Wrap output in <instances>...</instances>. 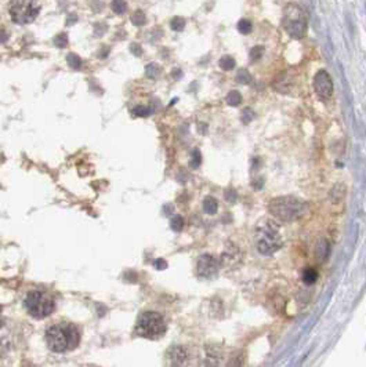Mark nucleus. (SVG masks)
Returning a JSON list of instances; mask_svg holds the SVG:
<instances>
[{"instance_id": "f257e3e1", "label": "nucleus", "mask_w": 366, "mask_h": 367, "mask_svg": "<svg viewBox=\"0 0 366 367\" xmlns=\"http://www.w3.org/2000/svg\"><path fill=\"white\" fill-rule=\"evenodd\" d=\"M46 340L49 348L54 352H65L74 349L79 344L80 334L72 323H58L50 326L46 331Z\"/></svg>"}, {"instance_id": "f03ea898", "label": "nucleus", "mask_w": 366, "mask_h": 367, "mask_svg": "<svg viewBox=\"0 0 366 367\" xmlns=\"http://www.w3.org/2000/svg\"><path fill=\"white\" fill-rule=\"evenodd\" d=\"M268 210L277 220H281L284 222H291L304 216L307 204L297 197L282 196L272 199L268 204Z\"/></svg>"}, {"instance_id": "7ed1b4c3", "label": "nucleus", "mask_w": 366, "mask_h": 367, "mask_svg": "<svg viewBox=\"0 0 366 367\" xmlns=\"http://www.w3.org/2000/svg\"><path fill=\"white\" fill-rule=\"evenodd\" d=\"M256 246L262 255H271L282 246V238L279 235L278 225L272 221L262 222L256 229Z\"/></svg>"}, {"instance_id": "20e7f679", "label": "nucleus", "mask_w": 366, "mask_h": 367, "mask_svg": "<svg viewBox=\"0 0 366 367\" xmlns=\"http://www.w3.org/2000/svg\"><path fill=\"white\" fill-rule=\"evenodd\" d=\"M135 334L148 340H157L166 333V323L157 312H144L135 324Z\"/></svg>"}, {"instance_id": "39448f33", "label": "nucleus", "mask_w": 366, "mask_h": 367, "mask_svg": "<svg viewBox=\"0 0 366 367\" xmlns=\"http://www.w3.org/2000/svg\"><path fill=\"white\" fill-rule=\"evenodd\" d=\"M284 28L290 35L291 38L300 39L306 35L307 32V18L303 8L296 4H289L285 8L284 13Z\"/></svg>"}, {"instance_id": "423d86ee", "label": "nucleus", "mask_w": 366, "mask_h": 367, "mask_svg": "<svg viewBox=\"0 0 366 367\" xmlns=\"http://www.w3.org/2000/svg\"><path fill=\"white\" fill-rule=\"evenodd\" d=\"M25 308L30 316L36 319H43L52 314L55 304L52 297H49L45 293L35 290V292L28 293L25 298Z\"/></svg>"}, {"instance_id": "0eeeda50", "label": "nucleus", "mask_w": 366, "mask_h": 367, "mask_svg": "<svg viewBox=\"0 0 366 367\" xmlns=\"http://www.w3.org/2000/svg\"><path fill=\"white\" fill-rule=\"evenodd\" d=\"M40 11V4L36 1H13L10 6V17L15 24H30L35 21Z\"/></svg>"}, {"instance_id": "6e6552de", "label": "nucleus", "mask_w": 366, "mask_h": 367, "mask_svg": "<svg viewBox=\"0 0 366 367\" xmlns=\"http://www.w3.org/2000/svg\"><path fill=\"white\" fill-rule=\"evenodd\" d=\"M218 269H220V264L213 255L203 254L199 257L198 264H196V270L199 276L205 279H211L218 273Z\"/></svg>"}, {"instance_id": "1a4fd4ad", "label": "nucleus", "mask_w": 366, "mask_h": 367, "mask_svg": "<svg viewBox=\"0 0 366 367\" xmlns=\"http://www.w3.org/2000/svg\"><path fill=\"white\" fill-rule=\"evenodd\" d=\"M314 90L322 98L328 99L333 94V82L326 71H319L314 77Z\"/></svg>"}, {"instance_id": "9d476101", "label": "nucleus", "mask_w": 366, "mask_h": 367, "mask_svg": "<svg viewBox=\"0 0 366 367\" xmlns=\"http://www.w3.org/2000/svg\"><path fill=\"white\" fill-rule=\"evenodd\" d=\"M167 359L172 367H184L189 359V352L185 346L176 345V346H172L170 351L167 352Z\"/></svg>"}, {"instance_id": "9b49d317", "label": "nucleus", "mask_w": 366, "mask_h": 367, "mask_svg": "<svg viewBox=\"0 0 366 367\" xmlns=\"http://www.w3.org/2000/svg\"><path fill=\"white\" fill-rule=\"evenodd\" d=\"M329 253H330V247L326 240H321L316 246V255L319 258V261H325L328 258Z\"/></svg>"}, {"instance_id": "f8f14e48", "label": "nucleus", "mask_w": 366, "mask_h": 367, "mask_svg": "<svg viewBox=\"0 0 366 367\" xmlns=\"http://www.w3.org/2000/svg\"><path fill=\"white\" fill-rule=\"evenodd\" d=\"M217 209H218V203H217L214 197L208 196L203 200V210H205V213H208V214H216Z\"/></svg>"}, {"instance_id": "ddd939ff", "label": "nucleus", "mask_w": 366, "mask_h": 367, "mask_svg": "<svg viewBox=\"0 0 366 367\" xmlns=\"http://www.w3.org/2000/svg\"><path fill=\"white\" fill-rule=\"evenodd\" d=\"M225 367H245V355L242 352L234 353L231 359L227 362Z\"/></svg>"}, {"instance_id": "4468645a", "label": "nucleus", "mask_w": 366, "mask_h": 367, "mask_svg": "<svg viewBox=\"0 0 366 367\" xmlns=\"http://www.w3.org/2000/svg\"><path fill=\"white\" fill-rule=\"evenodd\" d=\"M318 279V272L314 269V268H307L303 272V282L306 285H314Z\"/></svg>"}, {"instance_id": "2eb2a0df", "label": "nucleus", "mask_w": 366, "mask_h": 367, "mask_svg": "<svg viewBox=\"0 0 366 367\" xmlns=\"http://www.w3.org/2000/svg\"><path fill=\"white\" fill-rule=\"evenodd\" d=\"M225 101H227V104L231 105V106H236V105H239L240 102H242V96H240L239 91L232 90L228 93Z\"/></svg>"}, {"instance_id": "dca6fc26", "label": "nucleus", "mask_w": 366, "mask_h": 367, "mask_svg": "<svg viewBox=\"0 0 366 367\" xmlns=\"http://www.w3.org/2000/svg\"><path fill=\"white\" fill-rule=\"evenodd\" d=\"M218 65H220L221 69H224V71H231V69L235 68V60L232 58L231 55H224V57L220 58Z\"/></svg>"}, {"instance_id": "f3484780", "label": "nucleus", "mask_w": 366, "mask_h": 367, "mask_svg": "<svg viewBox=\"0 0 366 367\" xmlns=\"http://www.w3.org/2000/svg\"><path fill=\"white\" fill-rule=\"evenodd\" d=\"M236 80L242 84H250L252 83V75L249 73L246 69H239L236 73Z\"/></svg>"}, {"instance_id": "a211bd4d", "label": "nucleus", "mask_w": 366, "mask_h": 367, "mask_svg": "<svg viewBox=\"0 0 366 367\" xmlns=\"http://www.w3.org/2000/svg\"><path fill=\"white\" fill-rule=\"evenodd\" d=\"M131 113L135 118H147L152 113V109L148 108V106H135L134 109L131 111Z\"/></svg>"}, {"instance_id": "6ab92c4d", "label": "nucleus", "mask_w": 366, "mask_h": 367, "mask_svg": "<svg viewBox=\"0 0 366 367\" xmlns=\"http://www.w3.org/2000/svg\"><path fill=\"white\" fill-rule=\"evenodd\" d=\"M252 29H253V25H252V23L249 20H240L239 23H238V30H239L242 35L250 33Z\"/></svg>"}, {"instance_id": "aec40b11", "label": "nucleus", "mask_w": 366, "mask_h": 367, "mask_svg": "<svg viewBox=\"0 0 366 367\" xmlns=\"http://www.w3.org/2000/svg\"><path fill=\"white\" fill-rule=\"evenodd\" d=\"M67 61L68 64L71 65V68H74V69H80V65H82V60L74 54V52H69L67 55Z\"/></svg>"}, {"instance_id": "412c9836", "label": "nucleus", "mask_w": 366, "mask_h": 367, "mask_svg": "<svg viewBox=\"0 0 366 367\" xmlns=\"http://www.w3.org/2000/svg\"><path fill=\"white\" fill-rule=\"evenodd\" d=\"M170 226H172V229L174 232H180L184 228V218L181 217V216L173 217L172 221H170Z\"/></svg>"}, {"instance_id": "4be33fe9", "label": "nucleus", "mask_w": 366, "mask_h": 367, "mask_svg": "<svg viewBox=\"0 0 366 367\" xmlns=\"http://www.w3.org/2000/svg\"><path fill=\"white\" fill-rule=\"evenodd\" d=\"M201 162H202L201 152H199L198 149H194V152L191 153V162H189V165H191V167H192V169H196V167H199Z\"/></svg>"}, {"instance_id": "5701e85b", "label": "nucleus", "mask_w": 366, "mask_h": 367, "mask_svg": "<svg viewBox=\"0 0 366 367\" xmlns=\"http://www.w3.org/2000/svg\"><path fill=\"white\" fill-rule=\"evenodd\" d=\"M185 28V21L180 17H176L172 20V29L176 30V32H181V30Z\"/></svg>"}, {"instance_id": "b1692460", "label": "nucleus", "mask_w": 366, "mask_h": 367, "mask_svg": "<svg viewBox=\"0 0 366 367\" xmlns=\"http://www.w3.org/2000/svg\"><path fill=\"white\" fill-rule=\"evenodd\" d=\"M112 10L116 14H123L127 10V3L126 1H112Z\"/></svg>"}, {"instance_id": "393cba45", "label": "nucleus", "mask_w": 366, "mask_h": 367, "mask_svg": "<svg viewBox=\"0 0 366 367\" xmlns=\"http://www.w3.org/2000/svg\"><path fill=\"white\" fill-rule=\"evenodd\" d=\"M262 52H264V47H262V46H256V47L252 49V51H250V60L253 61V62L254 61L260 60Z\"/></svg>"}, {"instance_id": "a878e982", "label": "nucleus", "mask_w": 366, "mask_h": 367, "mask_svg": "<svg viewBox=\"0 0 366 367\" xmlns=\"http://www.w3.org/2000/svg\"><path fill=\"white\" fill-rule=\"evenodd\" d=\"M131 21H133V24L134 25H142V24L145 23V15H144V13L142 11H135L134 14L131 15Z\"/></svg>"}, {"instance_id": "bb28decb", "label": "nucleus", "mask_w": 366, "mask_h": 367, "mask_svg": "<svg viewBox=\"0 0 366 367\" xmlns=\"http://www.w3.org/2000/svg\"><path fill=\"white\" fill-rule=\"evenodd\" d=\"M145 72H147V75L150 76V77H157L159 75V72H160V69H159L157 64H150L147 67V69H145Z\"/></svg>"}, {"instance_id": "cd10ccee", "label": "nucleus", "mask_w": 366, "mask_h": 367, "mask_svg": "<svg viewBox=\"0 0 366 367\" xmlns=\"http://www.w3.org/2000/svg\"><path fill=\"white\" fill-rule=\"evenodd\" d=\"M254 119V112L250 109V108H246L243 112H242V120H243V123H249V122H252Z\"/></svg>"}, {"instance_id": "c85d7f7f", "label": "nucleus", "mask_w": 366, "mask_h": 367, "mask_svg": "<svg viewBox=\"0 0 366 367\" xmlns=\"http://www.w3.org/2000/svg\"><path fill=\"white\" fill-rule=\"evenodd\" d=\"M67 42L68 39L65 33H61V35H58L57 38L54 39V45L57 46V47H64V46H67Z\"/></svg>"}, {"instance_id": "c756f323", "label": "nucleus", "mask_w": 366, "mask_h": 367, "mask_svg": "<svg viewBox=\"0 0 366 367\" xmlns=\"http://www.w3.org/2000/svg\"><path fill=\"white\" fill-rule=\"evenodd\" d=\"M225 196H227V200H228V202H235V200H236V192H235L234 189L225 191Z\"/></svg>"}, {"instance_id": "7c9ffc66", "label": "nucleus", "mask_w": 366, "mask_h": 367, "mask_svg": "<svg viewBox=\"0 0 366 367\" xmlns=\"http://www.w3.org/2000/svg\"><path fill=\"white\" fill-rule=\"evenodd\" d=\"M166 267H167V265H166V261L162 260V258H159V260L155 261V268H157V269H164Z\"/></svg>"}, {"instance_id": "2f4dec72", "label": "nucleus", "mask_w": 366, "mask_h": 367, "mask_svg": "<svg viewBox=\"0 0 366 367\" xmlns=\"http://www.w3.org/2000/svg\"><path fill=\"white\" fill-rule=\"evenodd\" d=\"M7 40V35L3 32V30H0V43H3V42H6Z\"/></svg>"}, {"instance_id": "473e14b6", "label": "nucleus", "mask_w": 366, "mask_h": 367, "mask_svg": "<svg viewBox=\"0 0 366 367\" xmlns=\"http://www.w3.org/2000/svg\"><path fill=\"white\" fill-rule=\"evenodd\" d=\"M133 51H135V55H140V49H138V46L137 45H133L131 47H130Z\"/></svg>"}, {"instance_id": "72a5a7b5", "label": "nucleus", "mask_w": 366, "mask_h": 367, "mask_svg": "<svg viewBox=\"0 0 366 367\" xmlns=\"http://www.w3.org/2000/svg\"><path fill=\"white\" fill-rule=\"evenodd\" d=\"M4 352H6V346H4V345L0 343V358H1L3 355H4Z\"/></svg>"}, {"instance_id": "f704fd0d", "label": "nucleus", "mask_w": 366, "mask_h": 367, "mask_svg": "<svg viewBox=\"0 0 366 367\" xmlns=\"http://www.w3.org/2000/svg\"><path fill=\"white\" fill-rule=\"evenodd\" d=\"M3 326V318H1V307H0V327Z\"/></svg>"}]
</instances>
